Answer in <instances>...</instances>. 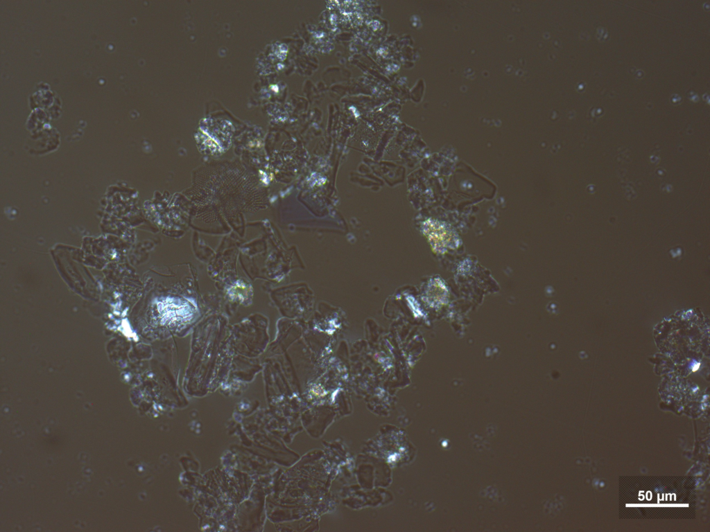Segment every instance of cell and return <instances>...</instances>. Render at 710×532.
<instances>
[{"instance_id":"obj_1","label":"cell","mask_w":710,"mask_h":532,"mask_svg":"<svg viewBox=\"0 0 710 532\" xmlns=\"http://www.w3.org/2000/svg\"><path fill=\"white\" fill-rule=\"evenodd\" d=\"M159 317L164 323L176 324L189 320L194 312L193 305L188 301L167 297L157 304Z\"/></svg>"}]
</instances>
